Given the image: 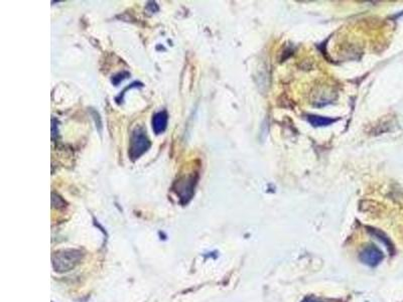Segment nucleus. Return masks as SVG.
Here are the masks:
<instances>
[{"mask_svg": "<svg viewBox=\"0 0 403 302\" xmlns=\"http://www.w3.org/2000/svg\"><path fill=\"white\" fill-rule=\"evenodd\" d=\"M169 116L166 111L157 113L153 118V129L156 134H162L168 127Z\"/></svg>", "mask_w": 403, "mask_h": 302, "instance_id": "5", "label": "nucleus"}, {"mask_svg": "<svg viewBox=\"0 0 403 302\" xmlns=\"http://www.w3.org/2000/svg\"><path fill=\"white\" fill-rule=\"evenodd\" d=\"M304 302H316L314 301V300H312V299H308V300H305Z\"/></svg>", "mask_w": 403, "mask_h": 302, "instance_id": "8", "label": "nucleus"}, {"mask_svg": "<svg viewBox=\"0 0 403 302\" xmlns=\"http://www.w3.org/2000/svg\"><path fill=\"white\" fill-rule=\"evenodd\" d=\"M150 145L152 143L147 137L145 130L141 127H137L134 129L131 135L129 156L132 160H136L149 149Z\"/></svg>", "mask_w": 403, "mask_h": 302, "instance_id": "2", "label": "nucleus"}, {"mask_svg": "<svg viewBox=\"0 0 403 302\" xmlns=\"http://www.w3.org/2000/svg\"><path fill=\"white\" fill-rule=\"evenodd\" d=\"M308 121L314 127H324V126H329V125L335 123L337 121V119H333L330 117H323V116H319V115H309Z\"/></svg>", "mask_w": 403, "mask_h": 302, "instance_id": "6", "label": "nucleus"}, {"mask_svg": "<svg viewBox=\"0 0 403 302\" xmlns=\"http://www.w3.org/2000/svg\"><path fill=\"white\" fill-rule=\"evenodd\" d=\"M196 183L197 177L195 176V174L184 176L176 182L175 191L184 204H187L192 198Z\"/></svg>", "mask_w": 403, "mask_h": 302, "instance_id": "3", "label": "nucleus"}, {"mask_svg": "<svg viewBox=\"0 0 403 302\" xmlns=\"http://www.w3.org/2000/svg\"><path fill=\"white\" fill-rule=\"evenodd\" d=\"M83 258V253L76 249H67L56 252L53 255V267L55 271L64 273L73 270Z\"/></svg>", "mask_w": 403, "mask_h": 302, "instance_id": "1", "label": "nucleus"}, {"mask_svg": "<svg viewBox=\"0 0 403 302\" xmlns=\"http://www.w3.org/2000/svg\"><path fill=\"white\" fill-rule=\"evenodd\" d=\"M52 196H53V197H52V204H53L54 208L60 209V208H64V207H65L66 203H65V200H64L61 196H59L58 194H55V193H53Z\"/></svg>", "mask_w": 403, "mask_h": 302, "instance_id": "7", "label": "nucleus"}, {"mask_svg": "<svg viewBox=\"0 0 403 302\" xmlns=\"http://www.w3.org/2000/svg\"><path fill=\"white\" fill-rule=\"evenodd\" d=\"M382 258V252L375 246H369L365 248L360 254L361 261L369 266H376L380 263Z\"/></svg>", "mask_w": 403, "mask_h": 302, "instance_id": "4", "label": "nucleus"}]
</instances>
